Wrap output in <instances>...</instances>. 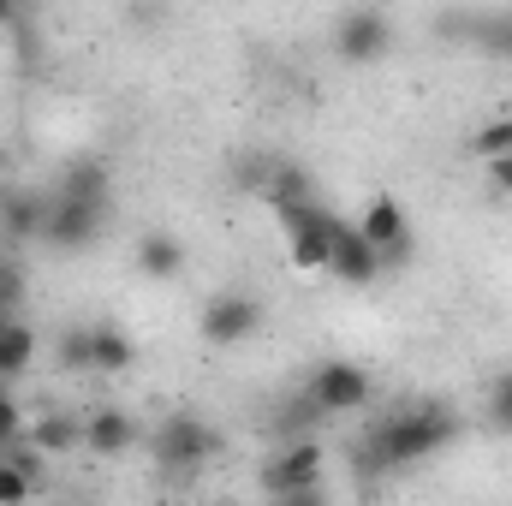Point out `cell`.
Wrapping results in <instances>:
<instances>
[{
  "instance_id": "obj_1",
  "label": "cell",
  "mask_w": 512,
  "mask_h": 506,
  "mask_svg": "<svg viewBox=\"0 0 512 506\" xmlns=\"http://www.w3.org/2000/svg\"><path fill=\"white\" fill-rule=\"evenodd\" d=\"M453 435H459L453 411H441V405H399V411H387L382 423H370V429L358 435V447H352V477L376 483V477L399 471V465H423V459H435Z\"/></svg>"
},
{
  "instance_id": "obj_2",
  "label": "cell",
  "mask_w": 512,
  "mask_h": 506,
  "mask_svg": "<svg viewBox=\"0 0 512 506\" xmlns=\"http://www.w3.org/2000/svg\"><path fill=\"white\" fill-rule=\"evenodd\" d=\"M149 453H155V471H167V477H191V471H203V465L221 453V435H215L209 417H197V411H173V417H161V423L149 429Z\"/></svg>"
},
{
  "instance_id": "obj_3",
  "label": "cell",
  "mask_w": 512,
  "mask_h": 506,
  "mask_svg": "<svg viewBox=\"0 0 512 506\" xmlns=\"http://www.w3.org/2000/svg\"><path fill=\"white\" fill-rule=\"evenodd\" d=\"M280 227H286V262L298 274H328V256H334V227L340 215H328L316 197L310 203H292L280 209Z\"/></svg>"
},
{
  "instance_id": "obj_4",
  "label": "cell",
  "mask_w": 512,
  "mask_h": 506,
  "mask_svg": "<svg viewBox=\"0 0 512 506\" xmlns=\"http://www.w3.org/2000/svg\"><path fill=\"white\" fill-rule=\"evenodd\" d=\"M370 393H376V381H370L364 364H352V358H328V364H316V370L304 376V399H310L322 417L358 411V405H370Z\"/></svg>"
},
{
  "instance_id": "obj_5",
  "label": "cell",
  "mask_w": 512,
  "mask_h": 506,
  "mask_svg": "<svg viewBox=\"0 0 512 506\" xmlns=\"http://www.w3.org/2000/svg\"><path fill=\"white\" fill-rule=\"evenodd\" d=\"M197 334L215 352H233V346H245V340L262 334V304H256L251 292H215L203 304V316H197Z\"/></svg>"
},
{
  "instance_id": "obj_6",
  "label": "cell",
  "mask_w": 512,
  "mask_h": 506,
  "mask_svg": "<svg viewBox=\"0 0 512 506\" xmlns=\"http://www.w3.org/2000/svg\"><path fill=\"white\" fill-rule=\"evenodd\" d=\"M387 48H393V18L387 12L358 6V12L334 18V54L346 66H376V60H387Z\"/></svg>"
},
{
  "instance_id": "obj_7",
  "label": "cell",
  "mask_w": 512,
  "mask_h": 506,
  "mask_svg": "<svg viewBox=\"0 0 512 506\" xmlns=\"http://www.w3.org/2000/svg\"><path fill=\"white\" fill-rule=\"evenodd\" d=\"M322 465H328L322 441H292V447H280V453L262 465V489H268V501H286V495L316 489V483H322Z\"/></svg>"
},
{
  "instance_id": "obj_8",
  "label": "cell",
  "mask_w": 512,
  "mask_h": 506,
  "mask_svg": "<svg viewBox=\"0 0 512 506\" xmlns=\"http://www.w3.org/2000/svg\"><path fill=\"white\" fill-rule=\"evenodd\" d=\"M435 36H465L471 48H483L495 60H512V6H501V12H441Z\"/></svg>"
},
{
  "instance_id": "obj_9",
  "label": "cell",
  "mask_w": 512,
  "mask_h": 506,
  "mask_svg": "<svg viewBox=\"0 0 512 506\" xmlns=\"http://www.w3.org/2000/svg\"><path fill=\"white\" fill-rule=\"evenodd\" d=\"M108 227V209H90V203H66V197H48V227L42 239L60 245V251H90Z\"/></svg>"
},
{
  "instance_id": "obj_10",
  "label": "cell",
  "mask_w": 512,
  "mask_h": 506,
  "mask_svg": "<svg viewBox=\"0 0 512 506\" xmlns=\"http://www.w3.org/2000/svg\"><path fill=\"white\" fill-rule=\"evenodd\" d=\"M358 233L376 245L382 262H405L411 256V215L399 209V197H370V209H364V221H358Z\"/></svg>"
},
{
  "instance_id": "obj_11",
  "label": "cell",
  "mask_w": 512,
  "mask_h": 506,
  "mask_svg": "<svg viewBox=\"0 0 512 506\" xmlns=\"http://www.w3.org/2000/svg\"><path fill=\"white\" fill-rule=\"evenodd\" d=\"M382 268H387V262L376 256V245H370L352 221H340V227H334V256H328V274H340L346 286H370Z\"/></svg>"
},
{
  "instance_id": "obj_12",
  "label": "cell",
  "mask_w": 512,
  "mask_h": 506,
  "mask_svg": "<svg viewBox=\"0 0 512 506\" xmlns=\"http://www.w3.org/2000/svg\"><path fill=\"white\" fill-rule=\"evenodd\" d=\"M54 197H66V203H90V209H108V197H114V173H108V161H96V155L66 161Z\"/></svg>"
},
{
  "instance_id": "obj_13",
  "label": "cell",
  "mask_w": 512,
  "mask_h": 506,
  "mask_svg": "<svg viewBox=\"0 0 512 506\" xmlns=\"http://www.w3.org/2000/svg\"><path fill=\"white\" fill-rule=\"evenodd\" d=\"M137 417L131 411H120V405H102V411H90L84 417V447L96 453V459H114V453H126V447H137Z\"/></svg>"
},
{
  "instance_id": "obj_14",
  "label": "cell",
  "mask_w": 512,
  "mask_h": 506,
  "mask_svg": "<svg viewBox=\"0 0 512 506\" xmlns=\"http://www.w3.org/2000/svg\"><path fill=\"white\" fill-rule=\"evenodd\" d=\"M42 227H48V197L42 191H0V239L30 245V239H42Z\"/></svg>"
},
{
  "instance_id": "obj_15",
  "label": "cell",
  "mask_w": 512,
  "mask_h": 506,
  "mask_svg": "<svg viewBox=\"0 0 512 506\" xmlns=\"http://www.w3.org/2000/svg\"><path fill=\"white\" fill-rule=\"evenodd\" d=\"M24 441H30L42 459H54V453H78V447H84V417H78V411H42V417H30Z\"/></svg>"
},
{
  "instance_id": "obj_16",
  "label": "cell",
  "mask_w": 512,
  "mask_h": 506,
  "mask_svg": "<svg viewBox=\"0 0 512 506\" xmlns=\"http://www.w3.org/2000/svg\"><path fill=\"white\" fill-rule=\"evenodd\" d=\"M137 364V346L120 322H90V376H126Z\"/></svg>"
},
{
  "instance_id": "obj_17",
  "label": "cell",
  "mask_w": 512,
  "mask_h": 506,
  "mask_svg": "<svg viewBox=\"0 0 512 506\" xmlns=\"http://www.w3.org/2000/svg\"><path fill=\"white\" fill-rule=\"evenodd\" d=\"M137 274H149V280H161V286L179 280V274H185V239H179V233H161V227L143 233V239H137Z\"/></svg>"
},
{
  "instance_id": "obj_18",
  "label": "cell",
  "mask_w": 512,
  "mask_h": 506,
  "mask_svg": "<svg viewBox=\"0 0 512 506\" xmlns=\"http://www.w3.org/2000/svg\"><path fill=\"white\" fill-rule=\"evenodd\" d=\"M30 358H36V328L30 322H0V381L6 376H24L30 370Z\"/></svg>"
},
{
  "instance_id": "obj_19",
  "label": "cell",
  "mask_w": 512,
  "mask_h": 506,
  "mask_svg": "<svg viewBox=\"0 0 512 506\" xmlns=\"http://www.w3.org/2000/svg\"><path fill=\"white\" fill-rule=\"evenodd\" d=\"M316 423H322V411H316V405L304 399V387H298V393H292V399H286V405L274 411V435H280L286 447H292V441H316V435H310Z\"/></svg>"
},
{
  "instance_id": "obj_20",
  "label": "cell",
  "mask_w": 512,
  "mask_h": 506,
  "mask_svg": "<svg viewBox=\"0 0 512 506\" xmlns=\"http://www.w3.org/2000/svg\"><path fill=\"white\" fill-rule=\"evenodd\" d=\"M471 155L489 167V161H507L512 155V114H501V120H489V126L471 131Z\"/></svg>"
},
{
  "instance_id": "obj_21",
  "label": "cell",
  "mask_w": 512,
  "mask_h": 506,
  "mask_svg": "<svg viewBox=\"0 0 512 506\" xmlns=\"http://www.w3.org/2000/svg\"><path fill=\"white\" fill-rule=\"evenodd\" d=\"M60 370L66 376H90V322H72L60 334Z\"/></svg>"
},
{
  "instance_id": "obj_22",
  "label": "cell",
  "mask_w": 512,
  "mask_h": 506,
  "mask_svg": "<svg viewBox=\"0 0 512 506\" xmlns=\"http://www.w3.org/2000/svg\"><path fill=\"white\" fill-rule=\"evenodd\" d=\"M274 167H280L274 155H251V149H245V155L233 161V173H239V191H251V197H268V185H274Z\"/></svg>"
},
{
  "instance_id": "obj_23",
  "label": "cell",
  "mask_w": 512,
  "mask_h": 506,
  "mask_svg": "<svg viewBox=\"0 0 512 506\" xmlns=\"http://www.w3.org/2000/svg\"><path fill=\"white\" fill-rule=\"evenodd\" d=\"M24 429H30V417H24V411H18V399L0 387V453H6L12 441H24Z\"/></svg>"
},
{
  "instance_id": "obj_24",
  "label": "cell",
  "mask_w": 512,
  "mask_h": 506,
  "mask_svg": "<svg viewBox=\"0 0 512 506\" xmlns=\"http://www.w3.org/2000/svg\"><path fill=\"white\" fill-rule=\"evenodd\" d=\"M30 489H36V483H30L18 465H6V459H0V506H24V501H30Z\"/></svg>"
},
{
  "instance_id": "obj_25",
  "label": "cell",
  "mask_w": 512,
  "mask_h": 506,
  "mask_svg": "<svg viewBox=\"0 0 512 506\" xmlns=\"http://www.w3.org/2000/svg\"><path fill=\"white\" fill-rule=\"evenodd\" d=\"M489 417H495V423L512 435V370H501V376H495V387H489Z\"/></svg>"
},
{
  "instance_id": "obj_26",
  "label": "cell",
  "mask_w": 512,
  "mask_h": 506,
  "mask_svg": "<svg viewBox=\"0 0 512 506\" xmlns=\"http://www.w3.org/2000/svg\"><path fill=\"white\" fill-rule=\"evenodd\" d=\"M489 191L512 197V155H507V161H489Z\"/></svg>"
},
{
  "instance_id": "obj_27",
  "label": "cell",
  "mask_w": 512,
  "mask_h": 506,
  "mask_svg": "<svg viewBox=\"0 0 512 506\" xmlns=\"http://www.w3.org/2000/svg\"><path fill=\"white\" fill-rule=\"evenodd\" d=\"M274 506H328V501H322V489H304V495H286V501H274Z\"/></svg>"
}]
</instances>
